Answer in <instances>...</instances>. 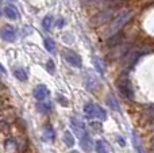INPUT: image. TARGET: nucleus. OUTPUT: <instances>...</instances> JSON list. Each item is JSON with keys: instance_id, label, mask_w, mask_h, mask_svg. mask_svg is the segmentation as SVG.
I'll return each instance as SVG.
<instances>
[{"instance_id": "1", "label": "nucleus", "mask_w": 154, "mask_h": 153, "mask_svg": "<svg viewBox=\"0 0 154 153\" xmlns=\"http://www.w3.org/2000/svg\"><path fill=\"white\" fill-rule=\"evenodd\" d=\"M131 15H133V12H131L130 10H122V11H119V12L115 15L114 20H112V23L109 24L108 35L116 34V33L119 31V30L122 29V27L125 26V24L131 19Z\"/></svg>"}, {"instance_id": "2", "label": "nucleus", "mask_w": 154, "mask_h": 153, "mask_svg": "<svg viewBox=\"0 0 154 153\" xmlns=\"http://www.w3.org/2000/svg\"><path fill=\"white\" fill-rule=\"evenodd\" d=\"M84 114L89 119H100L104 121L107 118V113L103 107H100L96 103H87L84 106Z\"/></svg>"}, {"instance_id": "3", "label": "nucleus", "mask_w": 154, "mask_h": 153, "mask_svg": "<svg viewBox=\"0 0 154 153\" xmlns=\"http://www.w3.org/2000/svg\"><path fill=\"white\" fill-rule=\"evenodd\" d=\"M62 56L66 60V62H69L72 67L75 68H80L81 67V58L77 53H75L73 50H64L62 52Z\"/></svg>"}, {"instance_id": "4", "label": "nucleus", "mask_w": 154, "mask_h": 153, "mask_svg": "<svg viewBox=\"0 0 154 153\" xmlns=\"http://www.w3.org/2000/svg\"><path fill=\"white\" fill-rule=\"evenodd\" d=\"M0 37L7 42H14L16 39V30L12 26H4L0 30Z\"/></svg>"}, {"instance_id": "5", "label": "nucleus", "mask_w": 154, "mask_h": 153, "mask_svg": "<svg viewBox=\"0 0 154 153\" xmlns=\"http://www.w3.org/2000/svg\"><path fill=\"white\" fill-rule=\"evenodd\" d=\"M50 95V91L48 89V87L43 86V84H39L34 88V98L38 100V102H43L46 100Z\"/></svg>"}, {"instance_id": "6", "label": "nucleus", "mask_w": 154, "mask_h": 153, "mask_svg": "<svg viewBox=\"0 0 154 153\" xmlns=\"http://www.w3.org/2000/svg\"><path fill=\"white\" fill-rule=\"evenodd\" d=\"M80 145H81V148L84 149L85 152H91V151H92L93 141H92V138H91V136H89V133H88V132L82 133V136L80 137Z\"/></svg>"}, {"instance_id": "7", "label": "nucleus", "mask_w": 154, "mask_h": 153, "mask_svg": "<svg viewBox=\"0 0 154 153\" xmlns=\"http://www.w3.org/2000/svg\"><path fill=\"white\" fill-rule=\"evenodd\" d=\"M70 125H72L73 132H75L76 134L79 136V137H81L82 133L87 132V129H85L84 123H82L81 121H79L77 118H75V117H72V118H70Z\"/></svg>"}, {"instance_id": "8", "label": "nucleus", "mask_w": 154, "mask_h": 153, "mask_svg": "<svg viewBox=\"0 0 154 153\" xmlns=\"http://www.w3.org/2000/svg\"><path fill=\"white\" fill-rule=\"evenodd\" d=\"M118 87H119L120 92H122V94L125 95V96H127L128 99H133V95H134V92H133V88H131L130 83H128L127 80H122V81H119V84H118Z\"/></svg>"}, {"instance_id": "9", "label": "nucleus", "mask_w": 154, "mask_h": 153, "mask_svg": "<svg viewBox=\"0 0 154 153\" xmlns=\"http://www.w3.org/2000/svg\"><path fill=\"white\" fill-rule=\"evenodd\" d=\"M131 141H133V146H134V149H135L137 152H138V153H145L143 145H142V141H141V138H139V136L137 134L135 130H133V132H131Z\"/></svg>"}, {"instance_id": "10", "label": "nucleus", "mask_w": 154, "mask_h": 153, "mask_svg": "<svg viewBox=\"0 0 154 153\" xmlns=\"http://www.w3.org/2000/svg\"><path fill=\"white\" fill-rule=\"evenodd\" d=\"M95 151L96 153H109L111 148H109L108 142L104 140H96L95 141Z\"/></svg>"}, {"instance_id": "11", "label": "nucleus", "mask_w": 154, "mask_h": 153, "mask_svg": "<svg viewBox=\"0 0 154 153\" xmlns=\"http://www.w3.org/2000/svg\"><path fill=\"white\" fill-rule=\"evenodd\" d=\"M4 14H5V16H7L8 19H12V20H15V19L19 18V11L16 10L14 5H5L4 7Z\"/></svg>"}, {"instance_id": "12", "label": "nucleus", "mask_w": 154, "mask_h": 153, "mask_svg": "<svg viewBox=\"0 0 154 153\" xmlns=\"http://www.w3.org/2000/svg\"><path fill=\"white\" fill-rule=\"evenodd\" d=\"M14 76L20 81H26L29 75H27L26 69H23V68H15V69H14Z\"/></svg>"}, {"instance_id": "13", "label": "nucleus", "mask_w": 154, "mask_h": 153, "mask_svg": "<svg viewBox=\"0 0 154 153\" xmlns=\"http://www.w3.org/2000/svg\"><path fill=\"white\" fill-rule=\"evenodd\" d=\"M38 110L41 111V113H49V111L51 110V103L49 102V100H43V102H39L38 103Z\"/></svg>"}, {"instance_id": "14", "label": "nucleus", "mask_w": 154, "mask_h": 153, "mask_svg": "<svg viewBox=\"0 0 154 153\" xmlns=\"http://www.w3.org/2000/svg\"><path fill=\"white\" fill-rule=\"evenodd\" d=\"M107 105L109 106V107L112 108V110H115V111H120V106H119V103H118V100L115 99L112 95H109L108 98H107Z\"/></svg>"}, {"instance_id": "15", "label": "nucleus", "mask_w": 154, "mask_h": 153, "mask_svg": "<svg viewBox=\"0 0 154 153\" xmlns=\"http://www.w3.org/2000/svg\"><path fill=\"white\" fill-rule=\"evenodd\" d=\"M64 142L66 144L68 148H72V146L75 145V138H73V134L70 132L64 133Z\"/></svg>"}, {"instance_id": "16", "label": "nucleus", "mask_w": 154, "mask_h": 153, "mask_svg": "<svg viewBox=\"0 0 154 153\" xmlns=\"http://www.w3.org/2000/svg\"><path fill=\"white\" fill-rule=\"evenodd\" d=\"M56 134H54V130L51 129V126H46L45 127V132H43V138L46 141H53Z\"/></svg>"}, {"instance_id": "17", "label": "nucleus", "mask_w": 154, "mask_h": 153, "mask_svg": "<svg viewBox=\"0 0 154 153\" xmlns=\"http://www.w3.org/2000/svg\"><path fill=\"white\" fill-rule=\"evenodd\" d=\"M43 42H45V48L48 52H50V53H54V52H56V43H54V41L51 39L50 37L45 38Z\"/></svg>"}, {"instance_id": "18", "label": "nucleus", "mask_w": 154, "mask_h": 153, "mask_svg": "<svg viewBox=\"0 0 154 153\" xmlns=\"http://www.w3.org/2000/svg\"><path fill=\"white\" fill-rule=\"evenodd\" d=\"M42 24H43V27H45L46 30H49V29L51 27V24H53V16H51V15L45 16V19H43V22H42Z\"/></svg>"}, {"instance_id": "19", "label": "nucleus", "mask_w": 154, "mask_h": 153, "mask_svg": "<svg viewBox=\"0 0 154 153\" xmlns=\"http://www.w3.org/2000/svg\"><path fill=\"white\" fill-rule=\"evenodd\" d=\"M93 62H95L96 69H97L99 72L101 73V75H104V72H106V68H104L103 65H101V61H100V60H99L97 57H95V58H93Z\"/></svg>"}, {"instance_id": "20", "label": "nucleus", "mask_w": 154, "mask_h": 153, "mask_svg": "<svg viewBox=\"0 0 154 153\" xmlns=\"http://www.w3.org/2000/svg\"><path fill=\"white\" fill-rule=\"evenodd\" d=\"M46 68H48V72H50L51 75H54V72H56V67H54L53 60H49L48 64H46Z\"/></svg>"}, {"instance_id": "21", "label": "nucleus", "mask_w": 154, "mask_h": 153, "mask_svg": "<svg viewBox=\"0 0 154 153\" xmlns=\"http://www.w3.org/2000/svg\"><path fill=\"white\" fill-rule=\"evenodd\" d=\"M65 23L64 19H60V20H57V27H62V24Z\"/></svg>"}, {"instance_id": "22", "label": "nucleus", "mask_w": 154, "mask_h": 153, "mask_svg": "<svg viewBox=\"0 0 154 153\" xmlns=\"http://www.w3.org/2000/svg\"><path fill=\"white\" fill-rule=\"evenodd\" d=\"M70 153H80V152H77V151H72V152H70Z\"/></svg>"}, {"instance_id": "23", "label": "nucleus", "mask_w": 154, "mask_h": 153, "mask_svg": "<svg viewBox=\"0 0 154 153\" xmlns=\"http://www.w3.org/2000/svg\"><path fill=\"white\" fill-rule=\"evenodd\" d=\"M0 3H2V0H0Z\"/></svg>"}]
</instances>
